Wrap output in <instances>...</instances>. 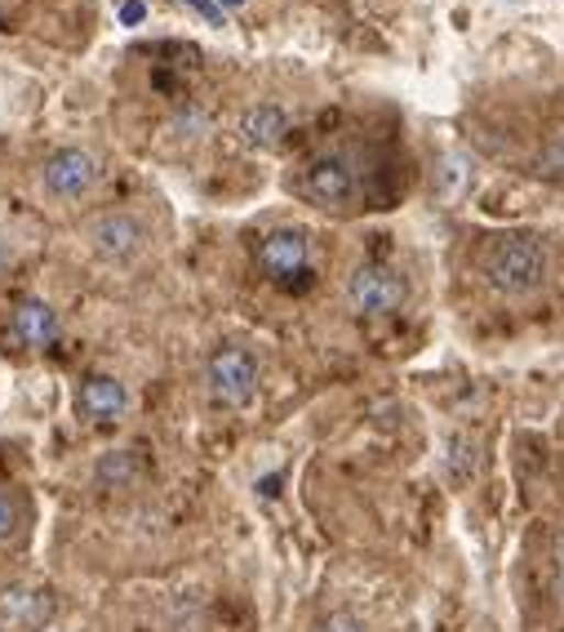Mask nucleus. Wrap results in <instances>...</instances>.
<instances>
[{"label":"nucleus","mask_w":564,"mask_h":632,"mask_svg":"<svg viewBox=\"0 0 564 632\" xmlns=\"http://www.w3.org/2000/svg\"><path fill=\"white\" fill-rule=\"evenodd\" d=\"M102 178V165L85 148H54L41 165V187L54 200H85Z\"/></svg>","instance_id":"nucleus-6"},{"label":"nucleus","mask_w":564,"mask_h":632,"mask_svg":"<svg viewBox=\"0 0 564 632\" xmlns=\"http://www.w3.org/2000/svg\"><path fill=\"white\" fill-rule=\"evenodd\" d=\"M480 272H485V281L498 294L520 298V294L542 290V281L551 272V254H546V246L538 237H502V241H494L485 250Z\"/></svg>","instance_id":"nucleus-1"},{"label":"nucleus","mask_w":564,"mask_h":632,"mask_svg":"<svg viewBox=\"0 0 564 632\" xmlns=\"http://www.w3.org/2000/svg\"><path fill=\"white\" fill-rule=\"evenodd\" d=\"M236 134L250 152H276L289 139V112L276 108V102H254V108L241 112Z\"/></svg>","instance_id":"nucleus-9"},{"label":"nucleus","mask_w":564,"mask_h":632,"mask_svg":"<svg viewBox=\"0 0 564 632\" xmlns=\"http://www.w3.org/2000/svg\"><path fill=\"white\" fill-rule=\"evenodd\" d=\"M0 619L14 628H41L49 619V592L32 584H10L0 588Z\"/></svg>","instance_id":"nucleus-11"},{"label":"nucleus","mask_w":564,"mask_h":632,"mask_svg":"<svg viewBox=\"0 0 564 632\" xmlns=\"http://www.w3.org/2000/svg\"><path fill=\"white\" fill-rule=\"evenodd\" d=\"M85 246L102 259V263H130L147 250V228L130 209H107L85 224Z\"/></svg>","instance_id":"nucleus-4"},{"label":"nucleus","mask_w":564,"mask_h":632,"mask_svg":"<svg viewBox=\"0 0 564 632\" xmlns=\"http://www.w3.org/2000/svg\"><path fill=\"white\" fill-rule=\"evenodd\" d=\"M542 165H546L551 174H564V134H560V139H555V143L546 148V156H542Z\"/></svg>","instance_id":"nucleus-16"},{"label":"nucleus","mask_w":564,"mask_h":632,"mask_svg":"<svg viewBox=\"0 0 564 632\" xmlns=\"http://www.w3.org/2000/svg\"><path fill=\"white\" fill-rule=\"evenodd\" d=\"M147 477V459L139 450H107L98 464H93V481L107 486V490H130Z\"/></svg>","instance_id":"nucleus-12"},{"label":"nucleus","mask_w":564,"mask_h":632,"mask_svg":"<svg viewBox=\"0 0 564 632\" xmlns=\"http://www.w3.org/2000/svg\"><path fill=\"white\" fill-rule=\"evenodd\" d=\"M19 531H23V503L10 490H0V544L19 540Z\"/></svg>","instance_id":"nucleus-13"},{"label":"nucleus","mask_w":564,"mask_h":632,"mask_svg":"<svg viewBox=\"0 0 564 632\" xmlns=\"http://www.w3.org/2000/svg\"><path fill=\"white\" fill-rule=\"evenodd\" d=\"M76 410L89 418V424H117V418L130 410V392L111 374H89L76 388Z\"/></svg>","instance_id":"nucleus-8"},{"label":"nucleus","mask_w":564,"mask_h":632,"mask_svg":"<svg viewBox=\"0 0 564 632\" xmlns=\"http://www.w3.org/2000/svg\"><path fill=\"white\" fill-rule=\"evenodd\" d=\"M213 6H218V10H241L245 0H213Z\"/></svg>","instance_id":"nucleus-19"},{"label":"nucleus","mask_w":564,"mask_h":632,"mask_svg":"<svg viewBox=\"0 0 564 632\" xmlns=\"http://www.w3.org/2000/svg\"><path fill=\"white\" fill-rule=\"evenodd\" d=\"M258 259V272L285 290H294V281H307L311 276V237L302 228H276L258 241L254 250Z\"/></svg>","instance_id":"nucleus-5"},{"label":"nucleus","mask_w":564,"mask_h":632,"mask_svg":"<svg viewBox=\"0 0 564 632\" xmlns=\"http://www.w3.org/2000/svg\"><path fill=\"white\" fill-rule=\"evenodd\" d=\"M204 392L222 410H245L258 392V361L245 348H218L204 366Z\"/></svg>","instance_id":"nucleus-2"},{"label":"nucleus","mask_w":564,"mask_h":632,"mask_svg":"<svg viewBox=\"0 0 564 632\" xmlns=\"http://www.w3.org/2000/svg\"><path fill=\"white\" fill-rule=\"evenodd\" d=\"M10 330H14V339H19L23 348L45 352V348L58 344V312H54L45 298H23V303L14 307V316H10Z\"/></svg>","instance_id":"nucleus-10"},{"label":"nucleus","mask_w":564,"mask_h":632,"mask_svg":"<svg viewBox=\"0 0 564 632\" xmlns=\"http://www.w3.org/2000/svg\"><path fill=\"white\" fill-rule=\"evenodd\" d=\"M551 570H555V597H560V606H564V531L555 535V548H551Z\"/></svg>","instance_id":"nucleus-15"},{"label":"nucleus","mask_w":564,"mask_h":632,"mask_svg":"<svg viewBox=\"0 0 564 632\" xmlns=\"http://www.w3.org/2000/svg\"><path fill=\"white\" fill-rule=\"evenodd\" d=\"M187 6H191V10H196V14L204 19V23H213V28H222V10L213 6V0H187Z\"/></svg>","instance_id":"nucleus-17"},{"label":"nucleus","mask_w":564,"mask_h":632,"mask_svg":"<svg viewBox=\"0 0 564 632\" xmlns=\"http://www.w3.org/2000/svg\"><path fill=\"white\" fill-rule=\"evenodd\" d=\"M405 298H409L405 276L396 268H387V263H361L347 276V303L361 316H391V312L405 307Z\"/></svg>","instance_id":"nucleus-7"},{"label":"nucleus","mask_w":564,"mask_h":632,"mask_svg":"<svg viewBox=\"0 0 564 632\" xmlns=\"http://www.w3.org/2000/svg\"><path fill=\"white\" fill-rule=\"evenodd\" d=\"M147 19V10H143V0H125V6H121V23L125 28H139Z\"/></svg>","instance_id":"nucleus-18"},{"label":"nucleus","mask_w":564,"mask_h":632,"mask_svg":"<svg viewBox=\"0 0 564 632\" xmlns=\"http://www.w3.org/2000/svg\"><path fill=\"white\" fill-rule=\"evenodd\" d=\"M311 632H365V623L356 614H347V610H338V614H324Z\"/></svg>","instance_id":"nucleus-14"},{"label":"nucleus","mask_w":564,"mask_h":632,"mask_svg":"<svg viewBox=\"0 0 564 632\" xmlns=\"http://www.w3.org/2000/svg\"><path fill=\"white\" fill-rule=\"evenodd\" d=\"M298 187H302V196H307L311 205H320V209H347V205H356V196H361V174H356V165H352L347 156L320 152V156L307 161Z\"/></svg>","instance_id":"nucleus-3"}]
</instances>
